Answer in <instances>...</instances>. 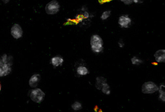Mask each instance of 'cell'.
Masks as SVG:
<instances>
[{
	"mask_svg": "<svg viewBox=\"0 0 165 112\" xmlns=\"http://www.w3.org/2000/svg\"><path fill=\"white\" fill-rule=\"evenodd\" d=\"M118 45H119V47L120 48H123L124 46V42H123L122 40H120L119 42H118Z\"/></svg>",
	"mask_w": 165,
	"mask_h": 112,
	"instance_id": "18",
	"label": "cell"
},
{
	"mask_svg": "<svg viewBox=\"0 0 165 112\" xmlns=\"http://www.w3.org/2000/svg\"><path fill=\"white\" fill-rule=\"evenodd\" d=\"M133 2L137 4V3H141L142 1H141V0H133Z\"/></svg>",
	"mask_w": 165,
	"mask_h": 112,
	"instance_id": "22",
	"label": "cell"
},
{
	"mask_svg": "<svg viewBox=\"0 0 165 112\" xmlns=\"http://www.w3.org/2000/svg\"><path fill=\"white\" fill-rule=\"evenodd\" d=\"M77 73L80 75H85L88 73V69L84 66H80L77 69Z\"/></svg>",
	"mask_w": 165,
	"mask_h": 112,
	"instance_id": "11",
	"label": "cell"
},
{
	"mask_svg": "<svg viewBox=\"0 0 165 112\" xmlns=\"http://www.w3.org/2000/svg\"><path fill=\"white\" fill-rule=\"evenodd\" d=\"M10 0H1V1H3V3L4 4H7V3H9V1Z\"/></svg>",
	"mask_w": 165,
	"mask_h": 112,
	"instance_id": "21",
	"label": "cell"
},
{
	"mask_svg": "<svg viewBox=\"0 0 165 112\" xmlns=\"http://www.w3.org/2000/svg\"><path fill=\"white\" fill-rule=\"evenodd\" d=\"M159 90V88L152 81L146 82L142 85L141 92L143 94H152Z\"/></svg>",
	"mask_w": 165,
	"mask_h": 112,
	"instance_id": "2",
	"label": "cell"
},
{
	"mask_svg": "<svg viewBox=\"0 0 165 112\" xmlns=\"http://www.w3.org/2000/svg\"><path fill=\"white\" fill-rule=\"evenodd\" d=\"M118 23L123 28H129L132 23V19L127 15H122L119 17Z\"/></svg>",
	"mask_w": 165,
	"mask_h": 112,
	"instance_id": "6",
	"label": "cell"
},
{
	"mask_svg": "<svg viewBox=\"0 0 165 112\" xmlns=\"http://www.w3.org/2000/svg\"><path fill=\"white\" fill-rule=\"evenodd\" d=\"M1 85L0 84V91H1Z\"/></svg>",
	"mask_w": 165,
	"mask_h": 112,
	"instance_id": "23",
	"label": "cell"
},
{
	"mask_svg": "<svg viewBox=\"0 0 165 112\" xmlns=\"http://www.w3.org/2000/svg\"><path fill=\"white\" fill-rule=\"evenodd\" d=\"M101 91L104 94L107 95H109L110 94V86L107 83H106L103 85V87L101 88Z\"/></svg>",
	"mask_w": 165,
	"mask_h": 112,
	"instance_id": "12",
	"label": "cell"
},
{
	"mask_svg": "<svg viewBox=\"0 0 165 112\" xmlns=\"http://www.w3.org/2000/svg\"><path fill=\"white\" fill-rule=\"evenodd\" d=\"M45 94L39 88L32 90L30 94V98L32 101L36 103H41L44 100Z\"/></svg>",
	"mask_w": 165,
	"mask_h": 112,
	"instance_id": "3",
	"label": "cell"
},
{
	"mask_svg": "<svg viewBox=\"0 0 165 112\" xmlns=\"http://www.w3.org/2000/svg\"><path fill=\"white\" fill-rule=\"evenodd\" d=\"M41 76L39 74H34L29 80V85L32 88L36 87L39 83Z\"/></svg>",
	"mask_w": 165,
	"mask_h": 112,
	"instance_id": "8",
	"label": "cell"
},
{
	"mask_svg": "<svg viewBox=\"0 0 165 112\" xmlns=\"http://www.w3.org/2000/svg\"><path fill=\"white\" fill-rule=\"evenodd\" d=\"M60 5L56 0H53L48 3L45 6V10L48 15H55L59 12Z\"/></svg>",
	"mask_w": 165,
	"mask_h": 112,
	"instance_id": "4",
	"label": "cell"
},
{
	"mask_svg": "<svg viewBox=\"0 0 165 112\" xmlns=\"http://www.w3.org/2000/svg\"><path fill=\"white\" fill-rule=\"evenodd\" d=\"M155 61L158 63H165V49H159L154 54Z\"/></svg>",
	"mask_w": 165,
	"mask_h": 112,
	"instance_id": "7",
	"label": "cell"
},
{
	"mask_svg": "<svg viewBox=\"0 0 165 112\" xmlns=\"http://www.w3.org/2000/svg\"><path fill=\"white\" fill-rule=\"evenodd\" d=\"M4 76V72L3 69L0 66V77Z\"/></svg>",
	"mask_w": 165,
	"mask_h": 112,
	"instance_id": "19",
	"label": "cell"
},
{
	"mask_svg": "<svg viewBox=\"0 0 165 112\" xmlns=\"http://www.w3.org/2000/svg\"><path fill=\"white\" fill-rule=\"evenodd\" d=\"M131 61H132V64L133 65H140L143 63V60L136 57H133L131 59Z\"/></svg>",
	"mask_w": 165,
	"mask_h": 112,
	"instance_id": "15",
	"label": "cell"
},
{
	"mask_svg": "<svg viewBox=\"0 0 165 112\" xmlns=\"http://www.w3.org/2000/svg\"><path fill=\"white\" fill-rule=\"evenodd\" d=\"M106 83V80L104 78L101 77L97 78L96 83L97 89H98V90H101L103 85Z\"/></svg>",
	"mask_w": 165,
	"mask_h": 112,
	"instance_id": "10",
	"label": "cell"
},
{
	"mask_svg": "<svg viewBox=\"0 0 165 112\" xmlns=\"http://www.w3.org/2000/svg\"><path fill=\"white\" fill-rule=\"evenodd\" d=\"M103 43L102 38L97 34L92 36L90 39V45L92 51L95 53H100L103 50Z\"/></svg>",
	"mask_w": 165,
	"mask_h": 112,
	"instance_id": "1",
	"label": "cell"
},
{
	"mask_svg": "<svg viewBox=\"0 0 165 112\" xmlns=\"http://www.w3.org/2000/svg\"><path fill=\"white\" fill-rule=\"evenodd\" d=\"M64 61L62 58L59 56L53 57L51 59V63L55 67H58L61 65Z\"/></svg>",
	"mask_w": 165,
	"mask_h": 112,
	"instance_id": "9",
	"label": "cell"
},
{
	"mask_svg": "<svg viewBox=\"0 0 165 112\" xmlns=\"http://www.w3.org/2000/svg\"><path fill=\"white\" fill-rule=\"evenodd\" d=\"M23 30L20 25L15 23L12 26L11 29V34L13 37L15 39H19L23 35Z\"/></svg>",
	"mask_w": 165,
	"mask_h": 112,
	"instance_id": "5",
	"label": "cell"
},
{
	"mask_svg": "<svg viewBox=\"0 0 165 112\" xmlns=\"http://www.w3.org/2000/svg\"><path fill=\"white\" fill-rule=\"evenodd\" d=\"M71 107L73 110L75 111H78V110H79L82 108L81 103L78 102H74L71 105Z\"/></svg>",
	"mask_w": 165,
	"mask_h": 112,
	"instance_id": "14",
	"label": "cell"
},
{
	"mask_svg": "<svg viewBox=\"0 0 165 112\" xmlns=\"http://www.w3.org/2000/svg\"><path fill=\"white\" fill-rule=\"evenodd\" d=\"M120 1L126 5L131 4L133 2V0H120Z\"/></svg>",
	"mask_w": 165,
	"mask_h": 112,
	"instance_id": "17",
	"label": "cell"
},
{
	"mask_svg": "<svg viewBox=\"0 0 165 112\" xmlns=\"http://www.w3.org/2000/svg\"><path fill=\"white\" fill-rule=\"evenodd\" d=\"M160 92V96L159 98L163 102H165V90H164V86H161L160 89H159Z\"/></svg>",
	"mask_w": 165,
	"mask_h": 112,
	"instance_id": "13",
	"label": "cell"
},
{
	"mask_svg": "<svg viewBox=\"0 0 165 112\" xmlns=\"http://www.w3.org/2000/svg\"><path fill=\"white\" fill-rule=\"evenodd\" d=\"M89 16V14L88 13V12H84V17H85V18H88Z\"/></svg>",
	"mask_w": 165,
	"mask_h": 112,
	"instance_id": "20",
	"label": "cell"
},
{
	"mask_svg": "<svg viewBox=\"0 0 165 112\" xmlns=\"http://www.w3.org/2000/svg\"><path fill=\"white\" fill-rule=\"evenodd\" d=\"M110 15H111V11H106L103 12L100 18H101L102 20H106L108 18L110 17Z\"/></svg>",
	"mask_w": 165,
	"mask_h": 112,
	"instance_id": "16",
	"label": "cell"
}]
</instances>
